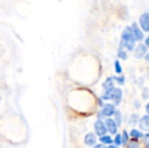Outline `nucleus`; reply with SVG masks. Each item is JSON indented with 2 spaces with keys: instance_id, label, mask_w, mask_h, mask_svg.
Wrapping results in <instances>:
<instances>
[{
  "instance_id": "1",
  "label": "nucleus",
  "mask_w": 149,
  "mask_h": 148,
  "mask_svg": "<svg viewBox=\"0 0 149 148\" xmlns=\"http://www.w3.org/2000/svg\"><path fill=\"white\" fill-rule=\"evenodd\" d=\"M136 47V41L132 35L130 26H126L122 33L121 43H120V48L126 49L129 52H133Z\"/></svg>"
},
{
  "instance_id": "2",
  "label": "nucleus",
  "mask_w": 149,
  "mask_h": 148,
  "mask_svg": "<svg viewBox=\"0 0 149 148\" xmlns=\"http://www.w3.org/2000/svg\"><path fill=\"white\" fill-rule=\"evenodd\" d=\"M123 99V90L119 87H114L110 90H106L102 94V101H113L115 106H119Z\"/></svg>"
},
{
  "instance_id": "3",
  "label": "nucleus",
  "mask_w": 149,
  "mask_h": 148,
  "mask_svg": "<svg viewBox=\"0 0 149 148\" xmlns=\"http://www.w3.org/2000/svg\"><path fill=\"white\" fill-rule=\"evenodd\" d=\"M115 112H116V106H115L114 104L107 103L102 106V111H100V116L102 117V118H104V117L110 118L111 116H113V115L115 114Z\"/></svg>"
},
{
  "instance_id": "4",
  "label": "nucleus",
  "mask_w": 149,
  "mask_h": 148,
  "mask_svg": "<svg viewBox=\"0 0 149 148\" xmlns=\"http://www.w3.org/2000/svg\"><path fill=\"white\" fill-rule=\"evenodd\" d=\"M139 28L143 33H149V13L144 12L139 17Z\"/></svg>"
},
{
  "instance_id": "5",
  "label": "nucleus",
  "mask_w": 149,
  "mask_h": 148,
  "mask_svg": "<svg viewBox=\"0 0 149 148\" xmlns=\"http://www.w3.org/2000/svg\"><path fill=\"white\" fill-rule=\"evenodd\" d=\"M130 28H131L132 35H133V37H134V39H135L136 42H141V41H143V39H144V33L142 32L141 28H139L138 24H136V22H133V24H131V26H130Z\"/></svg>"
},
{
  "instance_id": "6",
  "label": "nucleus",
  "mask_w": 149,
  "mask_h": 148,
  "mask_svg": "<svg viewBox=\"0 0 149 148\" xmlns=\"http://www.w3.org/2000/svg\"><path fill=\"white\" fill-rule=\"evenodd\" d=\"M133 52H134V57H135L136 59H143L144 56L147 54L148 49L144 44L140 43L139 45L136 46Z\"/></svg>"
},
{
  "instance_id": "7",
  "label": "nucleus",
  "mask_w": 149,
  "mask_h": 148,
  "mask_svg": "<svg viewBox=\"0 0 149 148\" xmlns=\"http://www.w3.org/2000/svg\"><path fill=\"white\" fill-rule=\"evenodd\" d=\"M104 125H106V128H107V131H109V132L111 133V134H117V132H118V126H117L116 122H115L113 119L111 118H107L106 120H104Z\"/></svg>"
},
{
  "instance_id": "8",
  "label": "nucleus",
  "mask_w": 149,
  "mask_h": 148,
  "mask_svg": "<svg viewBox=\"0 0 149 148\" xmlns=\"http://www.w3.org/2000/svg\"><path fill=\"white\" fill-rule=\"evenodd\" d=\"M94 131H95L96 135H98L100 137L106 135V133L108 132L106 128V125H104V123L102 120H97L94 123Z\"/></svg>"
},
{
  "instance_id": "9",
  "label": "nucleus",
  "mask_w": 149,
  "mask_h": 148,
  "mask_svg": "<svg viewBox=\"0 0 149 148\" xmlns=\"http://www.w3.org/2000/svg\"><path fill=\"white\" fill-rule=\"evenodd\" d=\"M138 124H139V127L142 131L149 133V115H145L141 119H139Z\"/></svg>"
},
{
  "instance_id": "10",
  "label": "nucleus",
  "mask_w": 149,
  "mask_h": 148,
  "mask_svg": "<svg viewBox=\"0 0 149 148\" xmlns=\"http://www.w3.org/2000/svg\"><path fill=\"white\" fill-rule=\"evenodd\" d=\"M102 87H104V91L110 90V89L114 88L115 87V80L113 77H108V78L104 80V82L102 83Z\"/></svg>"
},
{
  "instance_id": "11",
  "label": "nucleus",
  "mask_w": 149,
  "mask_h": 148,
  "mask_svg": "<svg viewBox=\"0 0 149 148\" xmlns=\"http://www.w3.org/2000/svg\"><path fill=\"white\" fill-rule=\"evenodd\" d=\"M95 142H96V138L93 133H88V134H86V136L84 137V143L86 145H88V146L94 145Z\"/></svg>"
},
{
  "instance_id": "12",
  "label": "nucleus",
  "mask_w": 149,
  "mask_h": 148,
  "mask_svg": "<svg viewBox=\"0 0 149 148\" xmlns=\"http://www.w3.org/2000/svg\"><path fill=\"white\" fill-rule=\"evenodd\" d=\"M118 58L120 60H123V61L127 60V58H128L127 51H126L125 49H122V48H120L119 51H118Z\"/></svg>"
},
{
  "instance_id": "13",
  "label": "nucleus",
  "mask_w": 149,
  "mask_h": 148,
  "mask_svg": "<svg viewBox=\"0 0 149 148\" xmlns=\"http://www.w3.org/2000/svg\"><path fill=\"white\" fill-rule=\"evenodd\" d=\"M114 116H115V122H116V124H117V126H121L122 125V114H121V112L118 111V110H116V112H115V114H114Z\"/></svg>"
},
{
  "instance_id": "14",
  "label": "nucleus",
  "mask_w": 149,
  "mask_h": 148,
  "mask_svg": "<svg viewBox=\"0 0 149 148\" xmlns=\"http://www.w3.org/2000/svg\"><path fill=\"white\" fill-rule=\"evenodd\" d=\"M100 141L102 143V144H111V143L113 142L112 138H111V136H109V135H104V136H100Z\"/></svg>"
},
{
  "instance_id": "15",
  "label": "nucleus",
  "mask_w": 149,
  "mask_h": 148,
  "mask_svg": "<svg viewBox=\"0 0 149 148\" xmlns=\"http://www.w3.org/2000/svg\"><path fill=\"white\" fill-rule=\"evenodd\" d=\"M115 72L119 75H121L123 73V67H122L119 60H116V61H115Z\"/></svg>"
},
{
  "instance_id": "16",
  "label": "nucleus",
  "mask_w": 149,
  "mask_h": 148,
  "mask_svg": "<svg viewBox=\"0 0 149 148\" xmlns=\"http://www.w3.org/2000/svg\"><path fill=\"white\" fill-rule=\"evenodd\" d=\"M138 122H139V117H138L137 114H133L131 117H130V120H129V124L130 125L134 126V125H136Z\"/></svg>"
},
{
  "instance_id": "17",
  "label": "nucleus",
  "mask_w": 149,
  "mask_h": 148,
  "mask_svg": "<svg viewBox=\"0 0 149 148\" xmlns=\"http://www.w3.org/2000/svg\"><path fill=\"white\" fill-rule=\"evenodd\" d=\"M130 135H131L132 137H133L134 139H138V138H141V137H143V134H142L140 131L136 130V129H133V130L131 131V133H130Z\"/></svg>"
},
{
  "instance_id": "18",
  "label": "nucleus",
  "mask_w": 149,
  "mask_h": 148,
  "mask_svg": "<svg viewBox=\"0 0 149 148\" xmlns=\"http://www.w3.org/2000/svg\"><path fill=\"white\" fill-rule=\"evenodd\" d=\"M114 78V80H115V82H117L119 85H123V84H125V76H123V75H119V76H115V77H113Z\"/></svg>"
},
{
  "instance_id": "19",
  "label": "nucleus",
  "mask_w": 149,
  "mask_h": 148,
  "mask_svg": "<svg viewBox=\"0 0 149 148\" xmlns=\"http://www.w3.org/2000/svg\"><path fill=\"white\" fill-rule=\"evenodd\" d=\"M121 138H122V144H126L129 141V135H128L127 131H124L123 134L121 135Z\"/></svg>"
},
{
  "instance_id": "20",
  "label": "nucleus",
  "mask_w": 149,
  "mask_h": 148,
  "mask_svg": "<svg viewBox=\"0 0 149 148\" xmlns=\"http://www.w3.org/2000/svg\"><path fill=\"white\" fill-rule=\"evenodd\" d=\"M129 148H139V143L137 142V140H132L129 142Z\"/></svg>"
},
{
  "instance_id": "21",
  "label": "nucleus",
  "mask_w": 149,
  "mask_h": 148,
  "mask_svg": "<svg viewBox=\"0 0 149 148\" xmlns=\"http://www.w3.org/2000/svg\"><path fill=\"white\" fill-rule=\"evenodd\" d=\"M143 138H144V144H145V146L149 148V133L143 135Z\"/></svg>"
},
{
  "instance_id": "22",
  "label": "nucleus",
  "mask_w": 149,
  "mask_h": 148,
  "mask_svg": "<svg viewBox=\"0 0 149 148\" xmlns=\"http://www.w3.org/2000/svg\"><path fill=\"white\" fill-rule=\"evenodd\" d=\"M115 143H116V145H121L122 144V138H121V135L120 134H116Z\"/></svg>"
},
{
  "instance_id": "23",
  "label": "nucleus",
  "mask_w": 149,
  "mask_h": 148,
  "mask_svg": "<svg viewBox=\"0 0 149 148\" xmlns=\"http://www.w3.org/2000/svg\"><path fill=\"white\" fill-rule=\"evenodd\" d=\"M142 95H143V99H148L149 97V90L148 88H144L142 91Z\"/></svg>"
},
{
  "instance_id": "24",
  "label": "nucleus",
  "mask_w": 149,
  "mask_h": 148,
  "mask_svg": "<svg viewBox=\"0 0 149 148\" xmlns=\"http://www.w3.org/2000/svg\"><path fill=\"white\" fill-rule=\"evenodd\" d=\"M144 45L147 47V49H149V35L145 38V40H144Z\"/></svg>"
},
{
  "instance_id": "25",
  "label": "nucleus",
  "mask_w": 149,
  "mask_h": 148,
  "mask_svg": "<svg viewBox=\"0 0 149 148\" xmlns=\"http://www.w3.org/2000/svg\"><path fill=\"white\" fill-rule=\"evenodd\" d=\"M93 148H107V147L104 146V144H97V145H95Z\"/></svg>"
},
{
  "instance_id": "26",
  "label": "nucleus",
  "mask_w": 149,
  "mask_h": 148,
  "mask_svg": "<svg viewBox=\"0 0 149 148\" xmlns=\"http://www.w3.org/2000/svg\"><path fill=\"white\" fill-rule=\"evenodd\" d=\"M145 111H146V113L149 115V101L147 103V105L145 106Z\"/></svg>"
},
{
  "instance_id": "27",
  "label": "nucleus",
  "mask_w": 149,
  "mask_h": 148,
  "mask_svg": "<svg viewBox=\"0 0 149 148\" xmlns=\"http://www.w3.org/2000/svg\"><path fill=\"white\" fill-rule=\"evenodd\" d=\"M144 59H145L146 61H149V52H147V54L144 56Z\"/></svg>"
},
{
  "instance_id": "28",
  "label": "nucleus",
  "mask_w": 149,
  "mask_h": 148,
  "mask_svg": "<svg viewBox=\"0 0 149 148\" xmlns=\"http://www.w3.org/2000/svg\"><path fill=\"white\" fill-rule=\"evenodd\" d=\"M136 107H137V108H139V107H140V105H139V101H136Z\"/></svg>"
},
{
  "instance_id": "29",
  "label": "nucleus",
  "mask_w": 149,
  "mask_h": 148,
  "mask_svg": "<svg viewBox=\"0 0 149 148\" xmlns=\"http://www.w3.org/2000/svg\"><path fill=\"white\" fill-rule=\"evenodd\" d=\"M108 148H117L116 146H114V145H111V146H109Z\"/></svg>"
}]
</instances>
